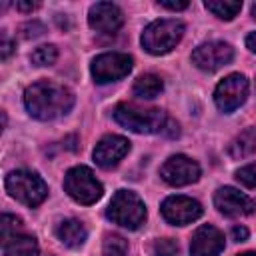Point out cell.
<instances>
[{
	"mask_svg": "<svg viewBox=\"0 0 256 256\" xmlns=\"http://www.w3.org/2000/svg\"><path fill=\"white\" fill-rule=\"evenodd\" d=\"M216 208L226 216H248L254 212V202L232 186H224L214 196Z\"/></svg>",
	"mask_w": 256,
	"mask_h": 256,
	"instance_id": "5bb4252c",
	"label": "cell"
},
{
	"mask_svg": "<svg viewBox=\"0 0 256 256\" xmlns=\"http://www.w3.org/2000/svg\"><path fill=\"white\" fill-rule=\"evenodd\" d=\"M10 52H12V42H8L6 38H2V58L6 60Z\"/></svg>",
	"mask_w": 256,
	"mask_h": 256,
	"instance_id": "4dcf8cb0",
	"label": "cell"
},
{
	"mask_svg": "<svg viewBox=\"0 0 256 256\" xmlns=\"http://www.w3.org/2000/svg\"><path fill=\"white\" fill-rule=\"evenodd\" d=\"M4 256H36L38 244L32 236L18 234L10 240H4Z\"/></svg>",
	"mask_w": 256,
	"mask_h": 256,
	"instance_id": "e0dca14e",
	"label": "cell"
},
{
	"mask_svg": "<svg viewBox=\"0 0 256 256\" xmlns=\"http://www.w3.org/2000/svg\"><path fill=\"white\" fill-rule=\"evenodd\" d=\"M184 36V24L180 20H156L142 32V46L146 52L160 56L168 54Z\"/></svg>",
	"mask_w": 256,
	"mask_h": 256,
	"instance_id": "3957f363",
	"label": "cell"
},
{
	"mask_svg": "<svg viewBox=\"0 0 256 256\" xmlns=\"http://www.w3.org/2000/svg\"><path fill=\"white\" fill-rule=\"evenodd\" d=\"M106 214L114 224H118L122 228H128V230L140 228L146 220L144 202L134 192H128V190H118L114 194Z\"/></svg>",
	"mask_w": 256,
	"mask_h": 256,
	"instance_id": "5b68a950",
	"label": "cell"
},
{
	"mask_svg": "<svg viewBox=\"0 0 256 256\" xmlns=\"http://www.w3.org/2000/svg\"><path fill=\"white\" fill-rule=\"evenodd\" d=\"M248 96V80L242 74H230L226 76L214 92V102L222 112H234L244 104Z\"/></svg>",
	"mask_w": 256,
	"mask_h": 256,
	"instance_id": "ba28073f",
	"label": "cell"
},
{
	"mask_svg": "<svg viewBox=\"0 0 256 256\" xmlns=\"http://www.w3.org/2000/svg\"><path fill=\"white\" fill-rule=\"evenodd\" d=\"M162 134H164V136H168V138H176V136L180 134V130H178V124H176L174 120H170V118H168V122H166L164 130H162Z\"/></svg>",
	"mask_w": 256,
	"mask_h": 256,
	"instance_id": "4316f807",
	"label": "cell"
},
{
	"mask_svg": "<svg viewBox=\"0 0 256 256\" xmlns=\"http://www.w3.org/2000/svg\"><path fill=\"white\" fill-rule=\"evenodd\" d=\"M6 190L12 198L26 206H38L48 196L46 182L30 170H14L6 176Z\"/></svg>",
	"mask_w": 256,
	"mask_h": 256,
	"instance_id": "277c9868",
	"label": "cell"
},
{
	"mask_svg": "<svg viewBox=\"0 0 256 256\" xmlns=\"http://www.w3.org/2000/svg\"><path fill=\"white\" fill-rule=\"evenodd\" d=\"M162 216L174 226H186L202 216V206L188 196H170L162 204Z\"/></svg>",
	"mask_w": 256,
	"mask_h": 256,
	"instance_id": "8fae6325",
	"label": "cell"
},
{
	"mask_svg": "<svg viewBox=\"0 0 256 256\" xmlns=\"http://www.w3.org/2000/svg\"><path fill=\"white\" fill-rule=\"evenodd\" d=\"M64 188L68 192L70 198H74L76 202L90 206L94 202H98L104 194L102 184L96 180L94 172L86 166H74L66 172L64 178Z\"/></svg>",
	"mask_w": 256,
	"mask_h": 256,
	"instance_id": "8992f818",
	"label": "cell"
},
{
	"mask_svg": "<svg viewBox=\"0 0 256 256\" xmlns=\"http://www.w3.org/2000/svg\"><path fill=\"white\" fill-rule=\"evenodd\" d=\"M160 176L170 186H186L200 178V166L192 158H188L184 154H176L164 162Z\"/></svg>",
	"mask_w": 256,
	"mask_h": 256,
	"instance_id": "30bf717a",
	"label": "cell"
},
{
	"mask_svg": "<svg viewBox=\"0 0 256 256\" xmlns=\"http://www.w3.org/2000/svg\"><path fill=\"white\" fill-rule=\"evenodd\" d=\"M24 102L28 112L38 120H54L68 114L74 106V94L56 82L40 80L26 88Z\"/></svg>",
	"mask_w": 256,
	"mask_h": 256,
	"instance_id": "6da1fadb",
	"label": "cell"
},
{
	"mask_svg": "<svg viewBox=\"0 0 256 256\" xmlns=\"http://www.w3.org/2000/svg\"><path fill=\"white\" fill-rule=\"evenodd\" d=\"M130 152V142L124 136H104L94 148V160L100 168H114Z\"/></svg>",
	"mask_w": 256,
	"mask_h": 256,
	"instance_id": "7c38bea8",
	"label": "cell"
},
{
	"mask_svg": "<svg viewBox=\"0 0 256 256\" xmlns=\"http://www.w3.org/2000/svg\"><path fill=\"white\" fill-rule=\"evenodd\" d=\"M20 226H22L20 218L10 216V214H4V216H2V222H0V230H2V242H4V240H10V238H14V236H18Z\"/></svg>",
	"mask_w": 256,
	"mask_h": 256,
	"instance_id": "603a6c76",
	"label": "cell"
},
{
	"mask_svg": "<svg viewBox=\"0 0 256 256\" xmlns=\"http://www.w3.org/2000/svg\"><path fill=\"white\" fill-rule=\"evenodd\" d=\"M162 8H168V10H184L188 8V2L186 0H180V2H168V0H160L158 2Z\"/></svg>",
	"mask_w": 256,
	"mask_h": 256,
	"instance_id": "83f0119b",
	"label": "cell"
},
{
	"mask_svg": "<svg viewBox=\"0 0 256 256\" xmlns=\"http://www.w3.org/2000/svg\"><path fill=\"white\" fill-rule=\"evenodd\" d=\"M38 6H40L38 2H18V4H16V8L22 10V12H32V10H36Z\"/></svg>",
	"mask_w": 256,
	"mask_h": 256,
	"instance_id": "f546056e",
	"label": "cell"
},
{
	"mask_svg": "<svg viewBox=\"0 0 256 256\" xmlns=\"http://www.w3.org/2000/svg\"><path fill=\"white\" fill-rule=\"evenodd\" d=\"M224 250V236L214 226H200L190 242V256H218Z\"/></svg>",
	"mask_w": 256,
	"mask_h": 256,
	"instance_id": "9a60e30c",
	"label": "cell"
},
{
	"mask_svg": "<svg viewBox=\"0 0 256 256\" xmlns=\"http://www.w3.org/2000/svg\"><path fill=\"white\" fill-rule=\"evenodd\" d=\"M246 46L256 54V32H252V34L246 38Z\"/></svg>",
	"mask_w": 256,
	"mask_h": 256,
	"instance_id": "1f68e13d",
	"label": "cell"
},
{
	"mask_svg": "<svg viewBox=\"0 0 256 256\" xmlns=\"http://www.w3.org/2000/svg\"><path fill=\"white\" fill-rule=\"evenodd\" d=\"M252 16H254V18H256V2H254V4H252Z\"/></svg>",
	"mask_w": 256,
	"mask_h": 256,
	"instance_id": "d6a6232c",
	"label": "cell"
},
{
	"mask_svg": "<svg viewBox=\"0 0 256 256\" xmlns=\"http://www.w3.org/2000/svg\"><path fill=\"white\" fill-rule=\"evenodd\" d=\"M256 152V130H244L240 136H236L230 144V156L232 158H246Z\"/></svg>",
	"mask_w": 256,
	"mask_h": 256,
	"instance_id": "d6986e66",
	"label": "cell"
},
{
	"mask_svg": "<svg viewBox=\"0 0 256 256\" xmlns=\"http://www.w3.org/2000/svg\"><path fill=\"white\" fill-rule=\"evenodd\" d=\"M180 248L170 238H160L154 242V256H178Z\"/></svg>",
	"mask_w": 256,
	"mask_h": 256,
	"instance_id": "cb8c5ba5",
	"label": "cell"
},
{
	"mask_svg": "<svg viewBox=\"0 0 256 256\" xmlns=\"http://www.w3.org/2000/svg\"><path fill=\"white\" fill-rule=\"evenodd\" d=\"M236 180L246 188H256V164H248L236 172Z\"/></svg>",
	"mask_w": 256,
	"mask_h": 256,
	"instance_id": "d4e9b609",
	"label": "cell"
},
{
	"mask_svg": "<svg viewBox=\"0 0 256 256\" xmlns=\"http://www.w3.org/2000/svg\"><path fill=\"white\" fill-rule=\"evenodd\" d=\"M164 88V82L160 80V76L156 74H142L136 82H134V94L142 100H152L156 98Z\"/></svg>",
	"mask_w": 256,
	"mask_h": 256,
	"instance_id": "ac0fdd59",
	"label": "cell"
},
{
	"mask_svg": "<svg viewBox=\"0 0 256 256\" xmlns=\"http://www.w3.org/2000/svg\"><path fill=\"white\" fill-rule=\"evenodd\" d=\"M114 120L138 134H162L168 118L164 116V112L152 108V110H144L132 104H118L114 108Z\"/></svg>",
	"mask_w": 256,
	"mask_h": 256,
	"instance_id": "7a4b0ae2",
	"label": "cell"
},
{
	"mask_svg": "<svg viewBox=\"0 0 256 256\" xmlns=\"http://www.w3.org/2000/svg\"><path fill=\"white\" fill-rule=\"evenodd\" d=\"M56 58H58V50H56V46H52V44L38 46V48L32 52V62H34L36 66H50V64L56 62Z\"/></svg>",
	"mask_w": 256,
	"mask_h": 256,
	"instance_id": "44dd1931",
	"label": "cell"
},
{
	"mask_svg": "<svg viewBox=\"0 0 256 256\" xmlns=\"http://www.w3.org/2000/svg\"><path fill=\"white\" fill-rule=\"evenodd\" d=\"M104 254L106 256H126L128 254V242L122 236H106L104 240Z\"/></svg>",
	"mask_w": 256,
	"mask_h": 256,
	"instance_id": "7402d4cb",
	"label": "cell"
},
{
	"mask_svg": "<svg viewBox=\"0 0 256 256\" xmlns=\"http://www.w3.org/2000/svg\"><path fill=\"white\" fill-rule=\"evenodd\" d=\"M88 24L90 28H94L96 32H104V34H112L116 32L122 24H124V14L122 10L112 4V2H98L90 8L88 14Z\"/></svg>",
	"mask_w": 256,
	"mask_h": 256,
	"instance_id": "4fadbf2b",
	"label": "cell"
},
{
	"mask_svg": "<svg viewBox=\"0 0 256 256\" xmlns=\"http://www.w3.org/2000/svg\"><path fill=\"white\" fill-rule=\"evenodd\" d=\"M232 58H234V50L226 42H208L192 52V62L204 72H216L222 66L230 64Z\"/></svg>",
	"mask_w": 256,
	"mask_h": 256,
	"instance_id": "9c48e42d",
	"label": "cell"
},
{
	"mask_svg": "<svg viewBox=\"0 0 256 256\" xmlns=\"http://www.w3.org/2000/svg\"><path fill=\"white\" fill-rule=\"evenodd\" d=\"M232 238L236 242H244V240H248V230L244 226H234L232 228Z\"/></svg>",
	"mask_w": 256,
	"mask_h": 256,
	"instance_id": "f1b7e54d",
	"label": "cell"
},
{
	"mask_svg": "<svg viewBox=\"0 0 256 256\" xmlns=\"http://www.w3.org/2000/svg\"><path fill=\"white\" fill-rule=\"evenodd\" d=\"M240 256H256V252H244V254H240Z\"/></svg>",
	"mask_w": 256,
	"mask_h": 256,
	"instance_id": "836d02e7",
	"label": "cell"
},
{
	"mask_svg": "<svg viewBox=\"0 0 256 256\" xmlns=\"http://www.w3.org/2000/svg\"><path fill=\"white\" fill-rule=\"evenodd\" d=\"M204 6L220 20H232L242 10V2L238 0H206Z\"/></svg>",
	"mask_w": 256,
	"mask_h": 256,
	"instance_id": "ffe728a7",
	"label": "cell"
},
{
	"mask_svg": "<svg viewBox=\"0 0 256 256\" xmlns=\"http://www.w3.org/2000/svg\"><path fill=\"white\" fill-rule=\"evenodd\" d=\"M132 58L122 52H106L94 58L92 62V76L98 84H108L122 80L132 70Z\"/></svg>",
	"mask_w": 256,
	"mask_h": 256,
	"instance_id": "52a82bcc",
	"label": "cell"
},
{
	"mask_svg": "<svg viewBox=\"0 0 256 256\" xmlns=\"http://www.w3.org/2000/svg\"><path fill=\"white\" fill-rule=\"evenodd\" d=\"M56 236H58V240H60L64 246H68V248H80V246L86 242L88 232H86V226H84L80 220L68 218V220H64V222L58 224Z\"/></svg>",
	"mask_w": 256,
	"mask_h": 256,
	"instance_id": "2e32d148",
	"label": "cell"
},
{
	"mask_svg": "<svg viewBox=\"0 0 256 256\" xmlns=\"http://www.w3.org/2000/svg\"><path fill=\"white\" fill-rule=\"evenodd\" d=\"M44 30H46V28H44V24H40V22H26V24L20 28L22 38H26V40L42 36V34H44Z\"/></svg>",
	"mask_w": 256,
	"mask_h": 256,
	"instance_id": "484cf974",
	"label": "cell"
}]
</instances>
